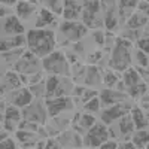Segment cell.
I'll list each match as a JSON object with an SVG mask.
<instances>
[{
  "label": "cell",
  "mask_w": 149,
  "mask_h": 149,
  "mask_svg": "<svg viewBox=\"0 0 149 149\" xmlns=\"http://www.w3.org/2000/svg\"><path fill=\"white\" fill-rule=\"evenodd\" d=\"M122 149H131V148H134L131 143H125V145H124V146H121Z\"/></svg>",
  "instance_id": "ee69618b"
},
{
  "label": "cell",
  "mask_w": 149,
  "mask_h": 149,
  "mask_svg": "<svg viewBox=\"0 0 149 149\" xmlns=\"http://www.w3.org/2000/svg\"><path fill=\"white\" fill-rule=\"evenodd\" d=\"M49 6H51L55 12H57V14H60V12H61V3H63V2H57V0H49V2H46Z\"/></svg>",
  "instance_id": "4dcf8cb0"
},
{
  "label": "cell",
  "mask_w": 149,
  "mask_h": 149,
  "mask_svg": "<svg viewBox=\"0 0 149 149\" xmlns=\"http://www.w3.org/2000/svg\"><path fill=\"white\" fill-rule=\"evenodd\" d=\"M100 82V76H98V70L95 67L88 69V74H86V84L88 85H95Z\"/></svg>",
  "instance_id": "d4e9b609"
},
{
  "label": "cell",
  "mask_w": 149,
  "mask_h": 149,
  "mask_svg": "<svg viewBox=\"0 0 149 149\" xmlns=\"http://www.w3.org/2000/svg\"><path fill=\"white\" fill-rule=\"evenodd\" d=\"M52 21H54V17L51 15V12H48L46 9H42L40 18L37 19V24H36V26H37V27H43V26H46V24H51Z\"/></svg>",
  "instance_id": "ffe728a7"
},
{
  "label": "cell",
  "mask_w": 149,
  "mask_h": 149,
  "mask_svg": "<svg viewBox=\"0 0 149 149\" xmlns=\"http://www.w3.org/2000/svg\"><path fill=\"white\" fill-rule=\"evenodd\" d=\"M24 116H26V119H29V121L43 122L45 121V110H43L40 103H34V104L29 106L26 110H24Z\"/></svg>",
  "instance_id": "ba28073f"
},
{
  "label": "cell",
  "mask_w": 149,
  "mask_h": 149,
  "mask_svg": "<svg viewBox=\"0 0 149 149\" xmlns=\"http://www.w3.org/2000/svg\"><path fill=\"white\" fill-rule=\"evenodd\" d=\"M140 8H142L143 10H146V12H148V2H142V5H140Z\"/></svg>",
  "instance_id": "b9f144b4"
},
{
  "label": "cell",
  "mask_w": 149,
  "mask_h": 149,
  "mask_svg": "<svg viewBox=\"0 0 149 149\" xmlns=\"http://www.w3.org/2000/svg\"><path fill=\"white\" fill-rule=\"evenodd\" d=\"M19 119V112L15 107H9L6 109V118H5V125L8 130H14L15 124Z\"/></svg>",
  "instance_id": "7c38bea8"
},
{
  "label": "cell",
  "mask_w": 149,
  "mask_h": 149,
  "mask_svg": "<svg viewBox=\"0 0 149 149\" xmlns=\"http://www.w3.org/2000/svg\"><path fill=\"white\" fill-rule=\"evenodd\" d=\"M107 139V130L103 125H95L91 128V131L88 133L85 139V143L90 146H98L100 143H103Z\"/></svg>",
  "instance_id": "8992f818"
},
{
  "label": "cell",
  "mask_w": 149,
  "mask_h": 149,
  "mask_svg": "<svg viewBox=\"0 0 149 149\" xmlns=\"http://www.w3.org/2000/svg\"><path fill=\"white\" fill-rule=\"evenodd\" d=\"M12 103H15L17 106H26L31 102V93L27 90H21L17 95H14L10 98Z\"/></svg>",
  "instance_id": "5bb4252c"
},
{
  "label": "cell",
  "mask_w": 149,
  "mask_h": 149,
  "mask_svg": "<svg viewBox=\"0 0 149 149\" xmlns=\"http://www.w3.org/2000/svg\"><path fill=\"white\" fill-rule=\"evenodd\" d=\"M128 42H124L121 39L116 40V46H115V51L113 55H112L110 60V66L115 67L116 70H124L128 64H130V51H128Z\"/></svg>",
  "instance_id": "7a4b0ae2"
},
{
  "label": "cell",
  "mask_w": 149,
  "mask_h": 149,
  "mask_svg": "<svg viewBox=\"0 0 149 149\" xmlns=\"http://www.w3.org/2000/svg\"><path fill=\"white\" fill-rule=\"evenodd\" d=\"M100 5L98 2H85V10H84V21L90 27H100V19L95 18V14Z\"/></svg>",
  "instance_id": "5b68a950"
},
{
  "label": "cell",
  "mask_w": 149,
  "mask_h": 149,
  "mask_svg": "<svg viewBox=\"0 0 149 149\" xmlns=\"http://www.w3.org/2000/svg\"><path fill=\"white\" fill-rule=\"evenodd\" d=\"M5 31L6 33H22L24 31V27L18 22V19L15 17H9L6 21H5Z\"/></svg>",
  "instance_id": "4fadbf2b"
},
{
  "label": "cell",
  "mask_w": 149,
  "mask_h": 149,
  "mask_svg": "<svg viewBox=\"0 0 149 149\" xmlns=\"http://www.w3.org/2000/svg\"><path fill=\"white\" fill-rule=\"evenodd\" d=\"M148 22V17H140V15H133L131 19L128 21V27L130 29H137L142 27L143 24Z\"/></svg>",
  "instance_id": "cb8c5ba5"
},
{
  "label": "cell",
  "mask_w": 149,
  "mask_h": 149,
  "mask_svg": "<svg viewBox=\"0 0 149 149\" xmlns=\"http://www.w3.org/2000/svg\"><path fill=\"white\" fill-rule=\"evenodd\" d=\"M148 140H149L148 131H140V133H137V134H134V145H136V146L145 148V146H148Z\"/></svg>",
  "instance_id": "44dd1931"
},
{
  "label": "cell",
  "mask_w": 149,
  "mask_h": 149,
  "mask_svg": "<svg viewBox=\"0 0 149 149\" xmlns=\"http://www.w3.org/2000/svg\"><path fill=\"white\" fill-rule=\"evenodd\" d=\"M139 46L143 49V51H146V54H148V51H149V40L148 39H140L139 40Z\"/></svg>",
  "instance_id": "8d00e7d4"
},
{
  "label": "cell",
  "mask_w": 149,
  "mask_h": 149,
  "mask_svg": "<svg viewBox=\"0 0 149 149\" xmlns=\"http://www.w3.org/2000/svg\"><path fill=\"white\" fill-rule=\"evenodd\" d=\"M60 29H61V31H63V33L69 37V39H72V40L79 39V37L84 36L85 31H86V27H84L82 24H74V22H64Z\"/></svg>",
  "instance_id": "52a82bcc"
},
{
  "label": "cell",
  "mask_w": 149,
  "mask_h": 149,
  "mask_svg": "<svg viewBox=\"0 0 149 149\" xmlns=\"http://www.w3.org/2000/svg\"><path fill=\"white\" fill-rule=\"evenodd\" d=\"M102 149H113V148H116V143H113V142H110V143H106L104 146H100Z\"/></svg>",
  "instance_id": "ab89813d"
},
{
  "label": "cell",
  "mask_w": 149,
  "mask_h": 149,
  "mask_svg": "<svg viewBox=\"0 0 149 149\" xmlns=\"http://www.w3.org/2000/svg\"><path fill=\"white\" fill-rule=\"evenodd\" d=\"M137 60H139V63H140L142 66H148V58H146V55L143 54V51H139V52H137Z\"/></svg>",
  "instance_id": "e575fe53"
},
{
  "label": "cell",
  "mask_w": 149,
  "mask_h": 149,
  "mask_svg": "<svg viewBox=\"0 0 149 149\" xmlns=\"http://www.w3.org/2000/svg\"><path fill=\"white\" fill-rule=\"evenodd\" d=\"M97 58H100V54H94V55L91 57V61H94V60H97Z\"/></svg>",
  "instance_id": "bcb514c9"
},
{
  "label": "cell",
  "mask_w": 149,
  "mask_h": 149,
  "mask_svg": "<svg viewBox=\"0 0 149 149\" xmlns=\"http://www.w3.org/2000/svg\"><path fill=\"white\" fill-rule=\"evenodd\" d=\"M18 137H19L21 140H26V139H29V137H31V134H29V133H22V131H19V133H18Z\"/></svg>",
  "instance_id": "f35d334b"
},
{
  "label": "cell",
  "mask_w": 149,
  "mask_h": 149,
  "mask_svg": "<svg viewBox=\"0 0 149 149\" xmlns=\"http://www.w3.org/2000/svg\"><path fill=\"white\" fill-rule=\"evenodd\" d=\"M93 122H94V118L90 116V115H85V116L82 118V125H84V127H90V125H93Z\"/></svg>",
  "instance_id": "836d02e7"
},
{
  "label": "cell",
  "mask_w": 149,
  "mask_h": 149,
  "mask_svg": "<svg viewBox=\"0 0 149 149\" xmlns=\"http://www.w3.org/2000/svg\"><path fill=\"white\" fill-rule=\"evenodd\" d=\"M15 69L18 72H22V73H34V72H39L40 70V66H39V61L34 58L33 54H26L22 57V60H19Z\"/></svg>",
  "instance_id": "277c9868"
},
{
  "label": "cell",
  "mask_w": 149,
  "mask_h": 149,
  "mask_svg": "<svg viewBox=\"0 0 149 149\" xmlns=\"http://www.w3.org/2000/svg\"><path fill=\"white\" fill-rule=\"evenodd\" d=\"M2 3H6V5H14L15 2H14V0H2Z\"/></svg>",
  "instance_id": "f6af8a7d"
},
{
  "label": "cell",
  "mask_w": 149,
  "mask_h": 149,
  "mask_svg": "<svg viewBox=\"0 0 149 149\" xmlns=\"http://www.w3.org/2000/svg\"><path fill=\"white\" fill-rule=\"evenodd\" d=\"M93 95H95V91H88V93H85V98H84V100H88V98L93 97Z\"/></svg>",
  "instance_id": "60d3db41"
},
{
  "label": "cell",
  "mask_w": 149,
  "mask_h": 149,
  "mask_svg": "<svg viewBox=\"0 0 149 149\" xmlns=\"http://www.w3.org/2000/svg\"><path fill=\"white\" fill-rule=\"evenodd\" d=\"M86 110H98V98H93L90 103L85 104Z\"/></svg>",
  "instance_id": "f546056e"
},
{
  "label": "cell",
  "mask_w": 149,
  "mask_h": 149,
  "mask_svg": "<svg viewBox=\"0 0 149 149\" xmlns=\"http://www.w3.org/2000/svg\"><path fill=\"white\" fill-rule=\"evenodd\" d=\"M63 3H64V17L67 19H76L81 10V6L76 2H72V0H66Z\"/></svg>",
  "instance_id": "8fae6325"
},
{
  "label": "cell",
  "mask_w": 149,
  "mask_h": 149,
  "mask_svg": "<svg viewBox=\"0 0 149 149\" xmlns=\"http://www.w3.org/2000/svg\"><path fill=\"white\" fill-rule=\"evenodd\" d=\"M133 118H134V124H136V127H137V128H145L148 125V119L143 118L140 109H137V107L133 109Z\"/></svg>",
  "instance_id": "d6986e66"
},
{
  "label": "cell",
  "mask_w": 149,
  "mask_h": 149,
  "mask_svg": "<svg viewBox=\"0 0 149 149\" xmlns=\"http://www.w3.org/2000/svg\"><path fill=\"white\" fill-rule=\"evenodd\" d=\"M104 82H106V85H107V86H112V85H113V84L116 82V76H115L113 73H107V74H106Z\"/></svg>",
  "instance_id": "1f68e13d"
},
{
  "label": "cell",
  "mask_w": 149,
  "mask_h": 149,
  "mask_svg": "<svg viewBox=\"0 0 149 149\" xmlns=\"http://www.w3.org/2000/svg\"><path fill=\"white\" fill-rule=\"evenodd\" d=\"M139 72H140V73H142V76H143V78H145V79H146V81H148V70H146V72H145V70H142V69H140V70H139Z\"/></svg>",
  "instance_id": "7bdbcfd3"
},
{
  "label": "cell",
  "mask_w": 149,
  "mask_h": 149,
  "mask_svg": "<svg viewBox=\"0 0 149 149\" xmlns=\"http://www.w3.org/2000/svg\"><path fill=\"white\" fill-rule=\"evenodd\" d=\"M29 46L36 55H45L54 48V34L48 30H31L27 36Z\"/></svg>",
  "instance_id": "6da1fadb"
},
{
  "label": "cell",
  "mask_w": 149,
  "mask_h": 149,
  "mask_svg": "<svg viewBox=\"0 0 149 149\" xmlns=\"http://www.w3.org/2000/svg\"><path fill=\"white\" fill-rule=\"evenodd\" d=\"M6 84H2V94H3V90L6 88H18L19 86V79L15 73H8L6 74Z\"/></svg>",
  "instance_id": "ac0fdd59"
},
{
  "label": "cell",
  "mask_w": 149,
  "mask_h": 149,
  "mask_svg": "<svg viewBox=\"0 0 149 149\" xmlns=\"http://www.w3.org/2000/svg\"><path fill=\"white\" fill-rule=\"evenodd\" d=\"M119 100H124V94H119V93H115V91H109V90L102 93V102L104 104L115 103V102H119Z\"/></svg>",
  "instance_id": "9a60e30c"
},
{
  "label": "cell",
  "mask_w": 149,
  "mask_h": 149,
  "mask_svg": "<svg viewBox=\"0 0 149 149\" xmlns=\"http://www.w3.org/2000/svg\"><path fill=\"white\" fill-rule=\"evenodd\" d=\"M21 54V51H12L10 54H8V52H2V55H3V58H6L8 61H12L15 57H18Z\"/></svg>",
  "instance_id": "d6a6232c"
},
{
  "label": "cell",
  "mask_w": 149,
  "mask_h": 149,
  "mask_svg": "<svg viewBox=\"0 0 149 149\" xmlns=\"http://www.w3.org/2000/svg\"><path fill=\"white\" fill-rule=\"evenodd\" d=\"M103 3H106V6H107V10H106V26H107V29L109 30H112V29H115V26H116V21H115V17H113V10H115V6H113V3H109V2H103Z\"/></svg>",
  "instance_id": "2e32d148"
},
{
  "label": "cell",
  "mask_w": 149,
  "mask_h": 149,
  "mask_svg": "<svg viewBox=\"0 0 149 149\" xmlns=\"http://www.w3.org/2000/svg\"><path fill=\"white\" fill-rule=\"evenodd\" d=\"M24 42V37L22 36H18L15 37V39H9V40H2V45H0V48H2V52H6L9 48H14V46H19L22 45Z\"/></svg>",
  "instance_id": "e0dca14e"
},
{
  "label": "cell",
  "mask_w": 149,
  "mask_h": 149,
  "mask_svg": "<svg viewBox=\"0 0 149 149\" xmlns=\"http://www.w3.org/2000/svg\"><path fill=\"white\" fill-rule=\"evenodd\" d=\"M118 90H124V84H122V82L118 84Z\"/></svg>",
  "instance_id": "7dc6e473"
},
{
  "label": "cell",
  "mask_w": 149,
  "mask_h": 149,
  "mask_svg": "<svg viewBox=\"0 0 149 149\" xmlns=\"http://www.w3.org/2000/svg\"><path fill=\"white\" fill-rule=\"evenodd\" d=\"M146 91V85H143V84H136V85H131L130 86V94L131 95H137V94H140V93H145Z\"/></svg>",
  "instance_id": "83f0119b"
},
{
  "label": "cell",
  "mask_w": 149,
  "mask_h": 149,
  "mask_svg": "<svg viewBox=\"0 0 149 149\" xmlns=\"http://www.w3.org/2000/svg\"><path fill=\"white\" fill-rule=\"evenodd\" d=\"M46 103H48V107H49V113L52 116L57 115L60 110H63V109L70 106L67 98H55V100H48Z\"/></svg>",
  "instance_id": "30bf717a"
},
{
  "label": "cell",
  "mask_w": 149,
  "mask_h": 149,
  "mask_svg": "<svg viewBox=\"0 0 149 149\" xmlns=\"http://www.w3.org/2000/svg\"><path fill=\"white\" fill-rule=\"evenodd\" d=\"M57 86H58V79L55 76H51L48 79V85H46V95L51 97L52 94H55Z\"/></svg>",
  "instance_id": "4316f807"
},
{
  "label": "cell",
  "mask_w": 149,
  "mask_h": 149,
  "mask_svg": "<svg viewBox=\"0 0 149 149\" xmlns=\"http://www.w3.org/2000/svg\"><path fill=\"white\" fill-rule=\"evenodd\" d=\"M124 79H125V84L127 85H136L139 82V76H137V72H136L134 69H130L125 72V74H124Z\"/></svg>",
  "instance_id": "484cf974"
},
{
  "label": "cell",
  "mask_w": 149,
  "mask_h": 149,
  "mask_svg": "<svg viewBox=\"0 0 149 149\" xmlns=\"http://www.w3.org/2000/svg\"><path fill=\"white\" fill-rule=\"evenodd\" d=\"M43 67L48 72L54 73H67V63L61 52H54L51 57H48L43 60Z\"/></svg>",
  "instance_id": "3957f363"
},
{
  "label": "cell",
  "mask_w": 149,
  "mask_h": 149,
  "mask_svg": "<svg viewBox=\"0 0 149 149\" xmlns=\"http://www.w3.org/2000/svg\"><path fill=\"white\" fill-rule=\"evenodd\" d=\"M128 109H130L128 104H124V106H113V107H110L109 110H104L103 115H102V118H103L104 122L110 124L113 119H116V118H119V116H122V115H125V112H127Z\"/></svg>",
  "instance_id": "9c48e42d"
},
{
  "label": "cell",
  "mask_w": 149,
  "mask_h": 149,
  "mask_svg": "<svg viewBox=\"0 0 149 149\" xmlns=\"http://www.w3.org/2000/svg\"><path fill=\"white\" fill-rule=\"evenodd\" d=\"M119 128H121V133H122L124 136H128V134L133 133L134 125H133V122H131L130 118H124V119L119 122Z\"/></svg>",
  "instance_id": "603a6c76"
},
{
  "label": "cell",
  "mask_w": 149,
  "mask_h": 149,
  "mask_svg": "<svg viewBox=\"0 0 149 149\" xmlns=\"http://www.w3.org/2000/svg\"><path fill=\"white\" fill-rule=\"evenodd\" d=\"M2 149H14L15 148V143L12 140H2Z\"/></svg>",
  "instance_id": "d590c367"
},
{
  "label": "cell",
  "mask_w": 149,
  "mask_h": 149,
  "mask_svg": "<svg viewBox=\"0 0 149 149\" xmlns=\"http://www.w3.org/2000/svg\"><path fill=\"white\" fill-rule=\"evenodd\" d=\"M31 10H33V8H31L27 2H19V3H18V6H17V12H18V15H19V17H22V18L30 17Z\"/></svg>",
  "instance_id": "7402d4cb"
},
{
  "label": "cell",
  "mask_w": 149,
  "mask_h": 149,
  "mask_svg": "<svg viewBox=\"0 0 149 149\" xmlns=\"http://www.w3.org/2000/svg\"><path fill=\"white\" fill-rule=\"evenodd\" d=\"M136 3H137V2H134V0H121V2H119L121 12H124L125 9H131V8H134Z\"/></svg>",
  "instance_id": "f1b7e54d"
},
{
  "label": "cell",
  "mask_w": 149,
  "mask_h": 149,
  "mask_svg": "<svg viewBox=\"0 0 149 149\" xmlns=\"http://www.w3.org/2000/svg\"><path fill=\"white\" fill-rule=\"evenodd\" d=\"M94 39H95V42H97V43H103V42H104V40H103V34H102L100 31L94 34Z\"/></svg>",
  "instance_id": "74e56055"
}]
</instances>
